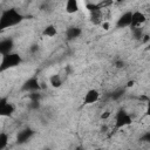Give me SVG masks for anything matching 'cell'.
I'll list each match as a JSON object with an SVG mask.
<instances>
[{
    "label": "cell",
    "mask_w": 150,
    "mask_h": 150,
    "mask_svg": "<svg viewBox=\"0 0 150 150\" xmlns=\"http://www.w3.org/2000/svg\"><path fill=\"white\" fill-rule=\"evenodd\" d=\"M87 9L89 11V18L90 21L94 25H102L104 22V18H103V12L102 8L98 5L95 4H88L87 5Z\"/></svg>",
    "instance_id": "277c9868"
},
{
    "label": "cell",
    "mask_w": 150,
    "mask_h": 150,
    "mask_svg": "<svg viewBox=\"0 0 150 150\" xmlns=\"http://www.w3.org/2000/svg\"><path fill=\"white\" fill-rule=\"evenodd\" d=\"M14 47H15V42L14 39L11 36L7 38H2L0 39V56L11 54L14 52Z\"/></svg>",
    "instance_id": "ba28073f"
},
{
    "label": "cell",
    "mask_w": 150,
    "mask_h": 150,
    "mask_svg": "<svg viewBox=\"0 0 150 150\" xmlns=\"http://www.w3.org/2000/svg\"><path fill=\"white\" fill-rule=\"evenodd\" d=\"M34 134H35V131H34L32 128H29V127H26V128L21 129V130L16 134V137H15V142H16V144H19V145H23V144L28 143V142L33 138Z\"/></svg>",
    "instance_id": "52a82bcc"
},
{
    "label": "cell",
    "mask_w": 150,
    "mask_h": 150,
    "mask_svg": "<svg viewBox=\"0 0 150 150\" xmlns=\"http://www.w3.org/2000/svg\"><path fill=\"white\" fill-rule=\"evenodd\" d=\"M109 116H110V111H105L104 114H102V116H101V117H102V118H108Z\"/></svg>",
    "instance_id": "d6986e66"
},
{
    "label": "cell",
    "mask_w": 150,
    "mask_h": 150,
    "mask_svg": "<svg viewBox=\"0 0 150 150\" xmlns=\"http://www.w3.org/2000/svg\"><path fill=\"white\" fill-rule=\"evenodd\" d=\"M9 142V136L7 132H0V150H4Z\"/></svg>",
    "instance_id": "2e32d148"
},
{
    "label": "cell",
    "mask_w": 150,
    "mask_h": 150,
    "mask_svg": "<svg viewBox=\"0 0 150 150\" xmlns=\"http://www.w3.org/2000/svg\"><path fill=\"white\" fill-rule=\"evenodd\" d=\"M100 95H101V94H100V91H98L97 89L91 88V89L87 90V93H86L84 96H83L82 102H83L84 105L94 104V103H96V102L100 100Z\"/></svg>",
    "instance_id": "30bf717a"
},
{
    "label": "cell",
    "mask_w": 150,
    "mask_h": 150,
    "mask_svg": "<svg viewBox=\"0 0 150 150\" xmlns=\"http://www.w3.org/2000/svg\"><path fill=\"white\" fill-rule=\"evenodd\" d=\"M64 11L68 14H76L80 12V4L76 0H68L64 4Z\"/></svg>",
    "instance_id": "4fadbf2b"
},
{
    "label": "cell",
    "mask_w": 150,
    "mask_h": 150,
    "mask_svg": "<svg viewBox=\"0 0 150 150\" xmlns=\"http://www.w3.org/2000/svg\"><path fill=\"white\" fill-rule=\"evenodd\" d=\"M21 62H22V56L16 52H13L11 54L1 56V60H0V74L20 66Z\"/></svg>",
    "instance_id": "7a4b0ae2"
},
{
    "label": "cell",
    "mask_w": 150,
    "mask_h": 150,
    "mask_svg": "<svg viewBox=\"0 0 150 150\" xmlns=\"http://www.w3.org/2000/svg\"><path fill=\"white\" fill-rule=\"evenodd\" d=\"M41 90V84L40 81L36 76H30L28 77L21 86V91L27 93V94H33V93H39Z\"/></svg>",
    "instance_id": "5b68a950"
},
{
    "label": "cell",
    "mask_w": 150,
    "mask_h": 150,
    "mask_svg": "<svg viewBox=\"0 0 150 150\" xmlns=\"http://www.w3.org/2000/svg\"><path fill=\"white\" fill-rule=\"evenodd\" d=\"M132 123V116L129 111L125 109H118V111L115 115V127L117 129H122L124 127H128Z\"/></svg>",
    "instance_id": "3957f363"
},
{
    "label": "cell",
    "mask_w": 150,
    "mask_h": 150,
    "mask_svg": "<svg viewBox=\"0 0 150 150\" xmlns=\"http://www.w3.org/2000/svg\"><path fill=\"white\" fill-rule=\"evenodd\" d=\"M82 34V29L79 26H69L64 30V36L68 41H74L77 38H80Z\"/></svg>",
    "instance_id": "7c38bea8"
},
{
    "label": "cell",
    "mask_w": 150,
    "mask_h": 150,
    "mask_svg": "<svg viewBox=\"0 0 150 150\" xmlns=\"http://www.w3.org/2000/svg\"><path fill=\"white\" fill-rule=\"evenodd\" d=\"M25 20V15L14 7L2 9L0 13V33L20 25Z\"/></svg>",
    "instance_id": "6da1fadb"
},
{
    "label": "cell",
    "mask_w": 150,
    "mask_h": 150,
    "mask_svg": "<svg viewBox=\"0 0 150 150\" xmlns=\"http://www.w3.org/2000/svg\"><path fill=\"white\" fill-rule=\"evenodd\" d=\"M63 83V79L61 77L60 74H53L50 77H49V84L53 87V88H60Z\"/></svg>",
    "instance_id": "9a60e30c"
},
{
    "label": "cell",
    "mask_w": 150,
    "mask_h": 150,
    "mask_svg": "<svg viewBox=\"0 0 150 150\" xmlns=\"http://www.w3.org/2000/svg\"><path fill=\"white\" fill-rule=\"evenodd\" d=\"M146 21V16L143 12L141 11H134L131 14V23H130V29H136V28H141V26L144 25V22Z\"/></svg>",
    "instance_id": "9c48e42d"
},
{
    "label": "cell",
    "mask_w": 150,
    "mask_h": 150,
    "mask_svg": "<svg viewBox=\"0 0 150 150\" xmlns=\"http://www.w3.org/2000/svg\"><path fill=\"white\" fill-rule=\"evenodd\" d=\"M15 112L14 104L8 100L7 96L0 97V117H11Z\"/></svg>",
    "instance_id": "8992f818"
},
{
    "label": "cell",
    "mask_w": 150,
    "mask_h": 150,
    "mask_svg": "<svg viewBox=\"0 0 150 150\" xmlns=\"http://www.w3.org/2000/svg\"><path fill=\"white\" fill-rule=\"evenodd\" d=\"M123 93H124V89H116L115 91H112V94H111V100H115V101H117V100H120L122 96H123Z\"/></svg>",
    "instance_id": "e0dca14e"
},
{
    "label": "cell",
    "mask_w": 150,
    "mask_h": 150,
    "mask_svg": "<svg viewBox=\"0 0 150 150\" xmlns=\"http://www.w3.org/2000/svg\"><path fill=\"white\" fill-rule=\"evenodd\" d=\"M36 50H39V46L38 45H32L30 46V52H36Z\"/></svg>",
    "instance_id": "ac0fdd59"
},
{
    "label": "cell",
    "mask_w": 150,
    "mask_h": 150,
    "mask_svg": "<svg viewBox=\"0 0 150 150\" xmlns=\"http://www.w3.org/2000/svg\"><path fill=\"white\" fill-rule=\"evenodd\" d=\"M41 34H42V36H45V38L52 39V38H54V36H56V35H57V28H56V26H55V25L49 23V25H47V26H45V27H43V29H42Z\"/></svg>",
    "instance_id": "5bb4252c"
},
{
    "label": "cell",
    "mask_w": 150,
    "mask_h": 150,
    "mask_svg": "<svg viewBox=\"0 0 150 150\" xmlns=\"http://www.w3.org/2000/svg\"><path fill=\"white\" fill-rule=\"evenodd\" d=\"M131 14L132 11H125L123 12L116 20V27L117 28H127L130 27L131 23Z\"/></svg>",
    "instance_id": "8fae6325"
},
{
    "label": "cell",
    "mask_w": 150,
    "mask_h": 150,
    "mask_svg": "<svg viewBox=\"0 0 150 150\" xmlns=\"http://www.w3.org/2000/svg\"><path fill=\"white\" fill-rule=\"evenodd\" d=\"M42 150H50V149H42Z\"/></svg>",
    "instance_id": "ffe728a7"
}]
</instances>
